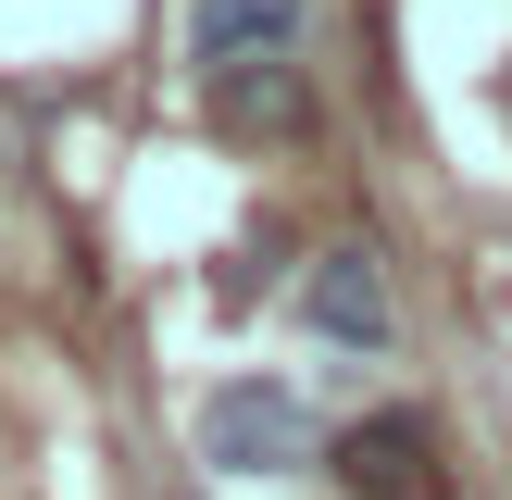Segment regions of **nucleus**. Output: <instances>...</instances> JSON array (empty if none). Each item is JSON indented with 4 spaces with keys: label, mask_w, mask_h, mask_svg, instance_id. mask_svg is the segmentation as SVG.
<instances>
[{
    "label": "nucleus",
    "mask_w": 512,
    "mask_h": 500,
    "mask_svg": "<svg viewBox=\"0 0 512 500\" xmlns=\"http://www.w3.org/2000/svg\"><path fill=\"white\" fill-rule=\"evenodd\" d=\"M213 113L238 125V138H300V125H313V88H300V63H225Z\"/></svg>",
    "instance_id": "39448f33"
},
{
    "label": "nucleus",
    "mask_w": 512,
    "mask_h": 500,
    "mask_svg": "<svg viewBox=\"0 0 512 500\" xmlns=\"http://www.w3.org/2000/svg\"><path fill=\"white\" fill-rule=\"evenodd\" d=\"M338 475H350V500H425V488H438V425H425V413L350 425V438H338Z\"/></svg>",
    "instance_id": "7ed1b4c3"
},
{
    "label": "nucleus",
    "mask_w": 512,
    "mask_h": 500,
    "mask_svg": "<svg viewBox=\"0 0 512 500\" xmlns=\"http://www.w3.org/2000/svg\"><path fill=\"white\" fill-rule=\"evenodd\" d=\"M300 13L313 0H188V63L225 75V63H288L300 50Z\"/></svg>",
    "instance_id": "20e7f679"
},
{
    "label": "nucleus",
    "mask_w": 512,
    "mask_h": 500,
    "mask_svg": "<svg viewBox=\"0 0 512 500\" xmlns=\"http://www.w3.org/2000/svg\"><path fill=\"white\" fill-rule=\"evenodd\" d=\"M300 325H313L325 350H388L400 338L388 263H375V250H313V263H300Z\"/></svg>",
    "instance_id": "f03ea898"
},
{
    "label": "nucleus",
    "mask_w": 512,
    "mask_h": 500,
    "mask_svg": "<svg viewBox=\"0 0 512 500\" xmlns=\"http://www.w3.org/2000/svg\"><path fill=\"white\" fill-rule=\"evenodd\" d=\"M200 463L213 475H288V463H313V400H300L288 375H225V388L200 400Z\"/></svg>",
    "instance_id": "f257e3e1"
}]
</instances>
